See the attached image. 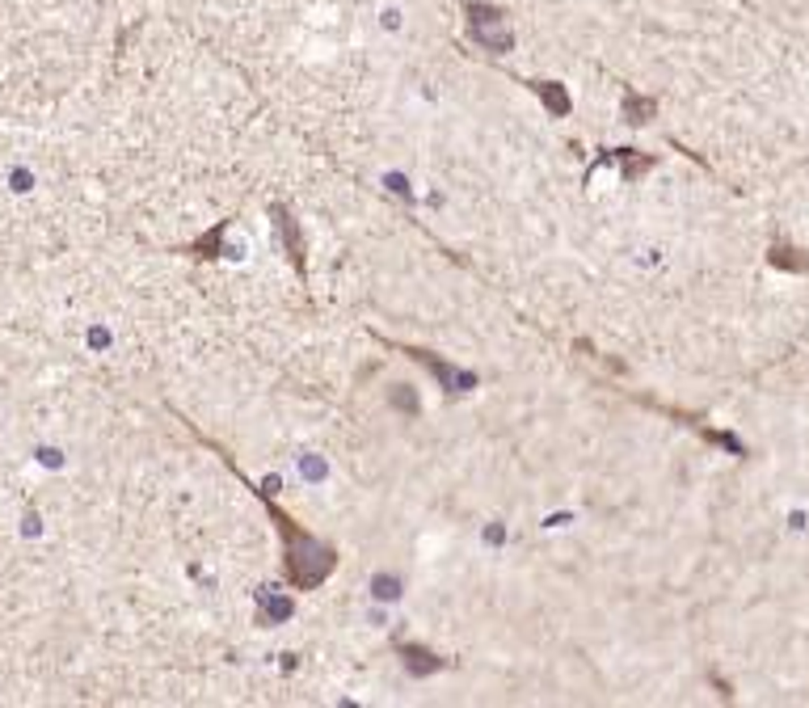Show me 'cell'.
Listing matches in <instances>:
<instances>
[{"instance_id": "cell-1", "label": "cell", "mask_w": 809, "mask_h": 708, "mask_svg": "<svg viewBox=\"0 0 809 708\" xmlns=\"http://www.w3.org/2000/svg\"><path fill=\"white\" fill-rule=\"evenodd\" d=\"M182 426H186L190 434H195V439H198L203 447H211V451H215V456H220L223 464H228V472H232L237 481H245V485H249L253 494L262 498L265 514H270V523H274V531H279V540H283V578H287V586H291V590H317L321 582H329V573L337 570V561H342V556H337L334 544L321 540V536H312V531H308L304 523L295 519V514H287V511L279 506V502H274L279 476H265L262 485H253L249 476H245V472L237 468V459L228 456V451H223V447L215 443V439H207V434L198 431L195 422H182Z\"/></svg>"}, {"instance_id": "cell-2", "label": "cell", "mask_w": 809, "mask_h": 708, "mask_svg": "<svg viewBox=\"0 0 809 708\" xmlns=\"http://www.w3.org/2000/svg\"><path fill=\"white\" fill-rule=\"evenodd\" d=\"M464 22H468V39L489 51V56H510L515 51V30H510V13L502 4L489 0H460Z\"/></svg>"}, {"instance_id": "cell-3", "label": "cell", "mask_w": 809, "mask_h": 708, "mask_svg": "<svg viewBox=\"0 0 809 708\" xmlns=\"http://www.w3.org/2000/svg\"><path fill=\"white\" fill-rule=\"evenodd\" d=\"M379 342H384L388 350H396V354H404V359H413L418 367H426V371L439 380V389H443V392H473L476 384H481L476 371H464V367L447 363L443 354H434V350H426V346H401V342H388V337H379Z\"/></svg>"}, {"instance_id": "cell-4", "label": "cell", "mask_w": 809, "mask_h": 708, "mask_svg": "<svg viewBox=\"0 0 809 708\" xmlns=\"http://www.w3.org/2000/svg\"><path fill=\"white\" fill-rule=\"evenodd\" d=\"M270 220H274V232H279V245H283V253H287V262H291V270L300 275V283H304L308 278V240H304L300 220H295V211L287 207V203H274V207H270Z\"/></svg>"}, {"instance_id": "cell-5", "label": "cell", "mask_w": 809, "mask_h": 708, "mask_svg": "<svg viewBox=\"0 0 809 708\" xmlns=\"http://www.w3.org/2000/svg\"><path fill=\"white\" fill-rule=\"evenodd\" d=\"M518 84H523L527 93H535L540 106H544L552 118H570L573 98H570V89H565L561 81H540V76H527V81H523V76H518Z\"/></svg>"}, {"instance_id": "cell-6", "label": "cell", "mask_w": 809, "mask_h": 708, "mask_svg": "<svg viewBox=\"0 0 809 708\" xmlns=\"http://www.w3.org/2000/svg\"><path fill=\"white\" fill-rule=\"evenodd\" d=\"M396 650V658L404 662V670L409 675H418V679H426V675H439V670H447L451 662L447 658H439V653L431 650V645H413V641H396L392 645Z\"/></svg>"}, {"instance_id": "cell-7", "label": "cell", "mask_w": 809, "mask_h": 708, "mask_svg": "<svg viewBox=\"0 0 809 708\" xmlns=\"http://www.w3.org/2000/svg\"><path fill=\"white\" fill-rule=\"evenodd\" d=\"M607 156H612L615 165H620L624 181H641L645 173H649V169L657 165V156H654V153H637V148H612Z\"/></svg>"}, {"instance_id": "cell-8", "label": "cell", "mask_w": 809, "mask_h": 708, "mask_svg": "<svg viewBox=\"0 0 809 708\" xmlns=\"http://www.w3.org/2000/svg\"><path fill=\"white\" fill-rule=\"evenodd\" d=\"M223 232H228V220L211 223V228L198 236V240H190V245H186V253H190L195 262H215V258L223 253Z\"/></svg>"}, {"instance_id": "cell-9", "label": "cell", "mask_w": 809, "mask_h": 708, "mask_svg": "<svg viewBox=\"0 0 809 708\" xmlns=\"http://www.w3.org/2000/svg\"><path fill=\"white\" fill-rule=\"evenodd\" d=\"M768 262L776 266V270H793V275H809V253H805V249H796V245H788V240H771Z\"/></svg>"}, {"instance_id": "cell-10", "label": "cell", "mask_w": 809, "mask_h": 708, "mask_svg": "<svg viewBox=\"0 0 809 708\" xmlns=\"http://www.w3.org/2000/svg\"><path fill=\"white\" fill-rule=\"evenodd\" d=\"M657 114V98L649 93H637V89H624V123L645 127Z\"/></svg>"}, {"instance_id": "cell-11", "label": "cell", "mask_w": 809, "mask_h": 708, "mask_svg": "<svg viewBox=\"0 0 809 708\" xmlns=\"http://www.w3.org/2000/svg\"><path fill=\"white\" fill-rule=\"evenodd\" d=\"M257 607H262L265 625H279V620H287V616L295 611L287 595H274V586H262V590H257Z\"/></svg>"}, {"instance_id": "cell-12", "label": "cell", "mask_w": 809, "mask_h": 708, "mask_svg": "<svg viewBox=\"0 0 809 708\" xmlns=\"http://www.w3.org/2000/svg\"><path fill=\"white\" fill-rule=\"evenodd\" d=\"M388 401L396 405V409H404V414L413 417V414H422V405L413 401V392H409V384H396V389L388 392Z\"/></svg>"}, {"instance_id": "cell-13", "label": "cell", "mask_w": 809, "mask_h": 708, "mask_svg": "<svg viewBox=\"0 0 809 708\" xmlns=\"http://www.w3.org/2000/svg\"><path fill=\"white\" fill-rule=\"evenodd\" d=\"M396 595H401V582L379 573V578H376V599H396Z\"/></svg>"}]
</instances>
